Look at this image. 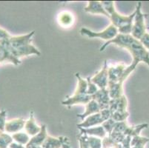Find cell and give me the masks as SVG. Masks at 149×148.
<instances>
[{"instance_id": "cell-4", "label": "cell", "mask_w": 149, "mask_h": 148, "mask_svg": "<svg viewBox=\"0 0 149 148\" xmlns=\"http://www.w3.org/2000/svg\"><path fill=\"white\" fill-rule=\"evenodd\" d=\"M133 57L132 63L137 66L139 62H144L149 67V51L142 44L139 40L135 39L127 48Z\"/></svg>"}, {"instance_id": "cell-19", "label": "cell", "mask_w": 149, "mask_h": 148, "mask_svg": "<svg viewBox=\"0 0 149 148\" xmlns=\"http://www.w3.org/2000/svg\"><path fill=\"white\" fill-rule=\"evenodd\" d=\"M48 136L47 133V128L45 124L41 126V130L40 132L36 135L33 136L31 138L30 142L27 145H33V146H42L44 143L45 140Z\"/></svg>"}, {"instance_id": "cell-8", "label": "cell", "mask_w": 149, "mask_h": 148, "mask_svg": "<svg viewBox=\"0 0 149 148\" xmlns=\"http://www.w3.org/2000/svg\"><path fill=\"white\" fill-rule=\"evenodd\" d=\"M92 99L98 103L101 110L109 108L111 98L109 96V93L107 88L99 89L98 91L92 96Z\"/></svg>"}, {"instance_id": "cell-9", "label": "cell", "mask_w": 149, "mask_h": 148, "mask_svg": "<svg viewBox=\"0 0 149 148\" xmlns=\"http://www.w3.org/2000/svg\"><path fill=\"white\" fill-rule=\"evenodd\" d=\"M93 99L92 96L88 94L85 95H72L71 96L67 97L65 100L62 101V105L68 106L70 108V106L76 105V104H86Z\"/></svg>"}, {"instance_id": "cell-37", "label": "cell", "mask_w": 149, "mask_h": 148, "mask_svg": "<svg viewBox=\"0 0 149 148\" xmlns=\"http://www.w3.org/2000/svg\"><path fill=\"white\" fill-rule=\"evenodd\" d=\"M131 136H126L124 139L123 142H122V146L123 148H131Z\"/></svg>"}, {"instance_id": "cell-22", "label": "cell", "mask_w": 149, "mask_h": 148, "mask_svg": "<svg viewBox=\"0 0 149 148\" xmlns=\"http://www.w3.org/2000/svg\"><path fill=\"white\" fill-rule=\"evenodd\" d=\"M59 23L64 28L70 27L74 23V17L70 13L67 11L62 12L59 16Z\"/></svg>"}, {"instance_id": "cell-40", "label": "cell", "mask_w": 149, "mask_h": 148, "mask_svg": "<svg viewBox=\"0 0 149 148\" xmlns=\"http://www.w3.org/2000/svg\"><path fill=\"white\" fill-rule=\"evenodd\" d=\"M26 148H43L42 146H33V145H26Z\"/></svg>"}, {"instance_id": "cell-36", "label": "cell", "mask_w": 149, "mask_h": 148, "mask_svg": "<svg viewBox=\"0 0 149 148\" xmlns=\"http://www.w3.org/2000/svg\"><path fill=\"white\" fill-rule=\"evenodd\" d=\"M10 36H11L9 34L8 31L4 29H2V28H0V42L8 40Z\"/></svg>"}, {"instance_id": "cell-30", "label": "cell", "mask_w": 149, "mask_h": 148, "mask_svg": "<svg viewBox=\"0 0 149 148\" xmlns=\"http://www.w3.org/2000/svg\"><path fill=\"white\" fill-rule=\"evenodd\" d=\"M108 136L111 138L113 142L119 144H122V142L124 141V139L125 138V137H126L123 133L115 132V131H113V132L111 133V134L108 135Z\"/></svg>"}, {"instance_id": "cell-15", "label": "cell", "mask_w": 149, "mask_h": 148, "mask_svg": "<svg viewBox=\"0 0 149 148\" xmlns=\"http://www.w3.org/2000/svg\"><path fill=\"white\" fill-rule=\"evenodd\" d=\"M25 129V131H26V133H28V135L32 137L39 133L40 132V130H41V127L36 124L33 111H31L30 113L29 119H28V121H26Z\"/></svg>"}, {"instance_id": "cell-27", "label": "cell", "mask_w": 149, "mask_h": 148, "mask_svg": "<svg viewBox=\"0 0 149 148\" xmlns=\"http://www.w3.org/2000/svg\"><path fill=\"white\" fill-rule=\"evenodd\" d=\"M87 140L91 148H102V140L100 138L88 135Z\"/></svg>"}, {"instance_id": "cell-10", "label": "cell", "mask_w": 149, "mask_h": 148, "mask_svg": "<svg viewBox=\"0 0 149 148\" xmlns=\"http://www.w3.org/2000/svg\"><path fill=\"white\" fill-rule=\"evenodd\" d=\"M127 107H128V100L126 96L123 95L118 99H111L109 104V110L111 113L116 112V111H127Z\"/></svg>"}, {"instance_id": "cell-34", "label": "cell", "mask_w": 149, "mask_h": 148, "mask_svg": "<svg viewBox=\"0 0 149 148\" xmlns=\"http://www.w3.org/2000/svg\"><path fill=\"white\" fill-rule=\"evenodd\" d=\"M142 44L147 49L148 51H149V33H146L139 40Z\"/></svg>"}, {"instance_id": "cell-35", "label": "cell", "mask_w": 149, "mask_h": 148, "mask_svg": "<svg viewBox=\"0 0 149 148\" xmlns=\"http://www.w3.org/2000/svg\"><path fill=\"white\" fill-rule=\"evenodd\" d=\"M100 114H101L102 118L103 119L104 122L111 118L112 113L111 112V110H109V108H108V109H105L100 110Z\"/></svg>"}, {"instance_id": "cell-26", "label": "cell", "mask_w": 149, "mask_h": 148, "mask_svg": "<svg viewBox=\"0 0 149 148\" xmlns=\"http://www.w3.org/2000/svg\"><path fill=\"white\" fill-rule=\"evenodd\" d=\"M128 116H129V113L128 111H124V112L116 111V112L112 113L111 119H113L116 122H125Z\"/></svg>"}, {"instance_id": "cell-39", "label": "cell", "mask_w": 149, "mask_h": 148, "mask_svg": "<svg viewBox=\"0 0 149 148\" xmlns=\"http://www.w3.org/2000/svg\"><path fill=\"white\" fill-rule=\"evenodd\" d=\"M9 147H10V148H26L25 146L17 143V142H12Z\"/></svg>"}, {"instance_id": "cell-14", "label": "cell", "mask_w": 149, "mask_h": 148, "mask_svg": "<svg viewBox=\"0 0 149 148\" xmlns=\"http://www.w3.org/2000/svg\"><path fill=\"white\" fill-rule=\"evenodd\" d=\"M25 122L22 119H15L8 122L5 124V131L8 133H19L23 127H25Z\"/></svg>"}, {"instance_id": "cell-38", "label": "cell", "mask_w": 149, "mask_h": 148, "mask_svg": "<svg viewBox=\"0 0 149 148\" xmlns=\"http://www.w3.org/2000/svg\"><path fill=\"white\" fill-rule=\"evenodd\" d=\"M62 148H71V147H70V141H69V139H68V137L63 136V140H62Z\"/></svg>"}, {"instance_id": "cell-20", "label": "cell", "mask_w": 149, "mask_h": 148, "mask_svg": "<svg viewBox=\"0 0 149 148\" xmlns=\"http://www.w3.org/2000/svg\"><path fill=\"white\" fill-rule=\"evenodd\" d=\"M148 127V124L144 123V124H138V125H133V126H128L126 127L125 130L124 131L123 134L125 136H131L134 137L139 135L141 131L145 128H147Z\"/></svg>"}, {"instance_id": "cell-5", "label": "cell", "mask_w": 149, "mask_h": 148, "mask_svg": "<svg viewBox=\"0 0 149 148\" xmlns=\"http://www.w3.org/2000/svg\"><path fill=\"white\" fill-rule=\"evenodd\" d=\"M80 33L82 36H88V38H100L104 40L108 41L111 40L113 38L116 37L118 34V29L113 25L111 24L108 27H107L105 30L100 32H94L91 30L85 28H82L80 29Z\"/></svg>"}, {"instance_id": "cell-16", "label": "cell", "mask_w": 149, "mask_h": 148, "mask_svg": "<svg viewBox=\"0 0 149 148\" xmlns=\"http://www.w3.org/2000/svg\"><path fill=\"white\" fill-rule=\"evenodd\" d=\"M100 108L98 103L95 100L92 99L85 105V111L82 114H77V117L83 120L84 119L87 118L88 116H91L93 114L99 113L100 112Z\"/></svg>"}, {"instance_id": "cell-31", "label": "cell", "mask_w": 149, "mask_h": 148, "mask_svg": "<svg viewBox=\"0 0 149 148\" xmlns=\"http://www.w3.org/2000/svg\"><path fill=\"white\" fill-rule=\"evenodd\" d=\"M88 81V94L90 96H93V94H95L97 91L99 90V88L93 84L91 80V78H87Z\"/></svg>"}, {"instance_id": "cell-1", "label": "cell", "mask_w": 149, "mask_h": 148, "mask_svg": "<svg viewBox=\"0 0 149 148\" xmlns=\"http://www.w3.org/2000/svg\"><path fill=\"white\" fill-rule=\"evenodd\" d=\"M35 31H33L25 35L11 36L8 40L0 43L4 44L12 56L18 59L21 57L28 56L30 55L40 56V51L31 44L32 37Z\"/></svg>"}, {"instance_id": "cell-17", "label": "cell", "mask_w": 149, "mask_h": 148, "mask_svg": "<svg viewBox=\"0 0 149 148\" xmlns=\"http://www.w3.org/2000/svg\"><path fill=\"white\" fill-rule=\"evenodd\" d=\"M81 133L85 134L90 136H96L100 138H104L106 137V131L102 125L98 127H93L91 128H78Z\"/></svg>"}, {"instance_id": "cell-21", "label": "cell", "mask_w": 149, "mask_h": 148, "mask_svg": "<svg viewBox=\"0 0 149 148\" xmlns=\"http://www.w3.org/2000/svg\"><path fill=\"white\" fill-rule=\"evenodd\" d=\"M62 140H63V136L55 138L48 135L42 147L43 148H60L62 147Z\"/></svg>"}, {"instance_id": "cell-32", "label": "cell", "mask_w": 149, "mask_h": 148, "mask_svg": "<svg viewBox=\"0 0 149 148\" xmlns=\"http://www.w3.org/2000/svg\"><path fill=\"white\" fill-rule=\"evenodd\" d=\"M87 138V135L79 133V136H78V140H79L80 148H91L90 147H89L88 143Z\"/></svg>"}, {"instance_id": "cell-13", "label": "cell", "mask_w": 149, "mask_h": 148, "mask_svg": "<svg viewBox=\"0 0 149 148\" xmlns=\"http://www.w3.org/2000/svg\"><path fill=\"white\" fill-rule=\"evenodd\" d=\"M126 68L124 64H120L116 66L108 68V81L109 82H118L121 79L125 69Z\"/></svg>"}, {"instance_id": "cell-23", "label": "cell", "mask_w": 149, "mask_h": 148, "mask_svg": "<svg viewBox=\"0 0 149 148\" xmlns=\"http://www.w3.org/2000/svg\"><path fill=\"white\" fill-rule=\"evenodd\" d=\"M149 142V138L146 137L134 136L131 138V148H145L146 144Z\"/></svg>"}, {"instance_id": "cell-3", "label": "cell", "mask_w": 149, "mask_h": 148, "mask_svg": "<svg viewBox=\"0 0 149 148\" xmlns=\"http://www.w3.org/2000/svg\"><path fill=\"white\" fill-rule=\"evenodd\" d=\"M142 3L138 2L135 9V16L133 22L132 31L131 35L136 40H140L146 33V18L147 14L143 13L141 10Z\"/></svg>"}, {"instance_id": "cell-2", "label": "cell", "mask_w": 149, "mask_h": 148, "mask_svg": "<svg viewBox=\"0 0 149 148\" xmlns=\"http://www.w3.org/2000/svg\"><path fill=\"white\" fill-rule=\"evenodd\" d=\"M101 3L103 5L105 10L110 15V19L111 21V24H113L117 29L128 25H132L135 16V10L129 16H123L116 11L114 2L112 1H103L101 2Z\"/></svg>"}, {"instance_id": "cell-7", "label": "cell", "mask_w": 149, "mask_h": 148, "mask_svg": "<svg viewBox=\"0 0 149 148\" xmlns=\"http://www.w3.org/2000/svg\"><path fill=\"white\" fill-rule=\"evenodd\" d=\"M91 80L93 84H95L99 89L107 88L108 83V67L107 61H105L102 68L100 72L93 76Z\"/></svg>"}, {"instance_id": "cell-12", "label": "cell", "mask_w": 149, "mask_h": 148, "mask_svg": "<svg viewBox=\"0 0 149 148\" xmlns=\"http://www.w3.org/2000/svg\"><path fill=\"white\" fill-rule=\"evenodd\" d=\"M104 120L102 118L100 112L99 113L93 114L91 116H88L83 122L78 124L77 126L78 128H91L92 127H96L97 125L102 124Z\"/></svg>"}, {"instance_id": "cell-25", "label": "cell", "mask_w": 149, "mask_h": 148, "mask_svg": "<svg viewBox=\"0 0 149 148\" xmlns=\"http://www.w3.org/2000/svg\"><path fill=\"white\" fill-rule=\"evenodd\" d=\"M13 138L9 134L0 133V148H8L13 142Z\"/></svg>"}, {"instance_id": "cell-11", "label": "cell", "mask_w": 149, "mask_h": 148, "mask_svg": "<svg viewBox=\"0 0 149 148\" xmlns=\"http://www.w3.org/2000/svg\"><path fill=\"white\" fill-rule=\"evenodd\" d=\"M84 11L86 13H93V14L104 15L110 19V15L105 10L101 2H98V1H89L87 6L84 8Z\"/></svg>"}, {"instance_id": "cell-33", "label": "cell", "mask_w": 149, "mask_h": 148, "mask_svg": "<svg viewBox=\"0 0 149 148\" xmlns=\"http://www.w3.org/2000/svg\"><path fill=\"white\" fill-rule=\"evenodd\" d=\"M6 111L2 110L0 112V131L4 132L5 131V124H6Z\"/></svg>"}, {"instance_id": "cell-41", "label": "cell", "mask_w": 149, "mask_h": 148, "mask_svg": "<svg viewBox=\"0 0 149 148\" xmlns=\"http://www.w3.org/2000/svg\"><path fill=\"white\" fill-rule=\"evenodd\" d=\"M0 133H2V131H0Z\"/></svg>"}, {"instance_id": "cell-28", "label": "cell", "mask_w": 149, "mask_h": 148, "mask_svg": "<svg viewBox=\"0 0 149 148\" xmlns=\"http://www.w3.org/2000/svg\"><path fill=\"white\" fill-rule=\"evenodd\" d=\"M102 148H123V146L122 144L113 142L108 135L102 139Z\"/></svg>"}, {"instance_id": "cell-24", "label": "cell", "mask_w": 149, "mask_h": 148, "mask_svg": "<svg viewBox=\"0 0 149 148\" xmlns=\"http://www.w3.org/2000/svg\"><path fill=\"white\" fill-rule=\"evenodd\" d=\"M12 138L17 143L20 144L22 145H27L31 140L30 135L26 133L22 132H19L13 134Z\"/></svg>"}, {"instance_id": "cell-6", "label": "cell", "mask_w": 149, "mask_h": 148, "mask_svg": "<svg viewBox=\"0 0 149 148\" xmlns=\"http://www.w3.org/2000/svg\"><path fill=\"white\" fill-rule=\"evenodd\" d=\"M134 40L135 39L131 34H121V33H118V34L116 35V37H114L111 40L106 42L100 48V52L104 51V50L108 45L111 44H115V45L122 47V48L127 49L132 44Z\"/></svg>"}, {"instance_id": "cell-29", "label": "cell", "mask_w": 149, "mask_h": 148, "mask_svg": "<svg viewBox=\"0 0 149 148\" xmlns=\"http://www.w3.org/2000/svg\"><path fill=\"white\" fill-rule=\"evenodd\" d=\"M116 122H115L113 119H112L111 118V119L105 121V122L102 124V126L104 127V129H105V130L106 131L107 133L108 134V135H111V133L113 132L115 125H116Z\"/></svg>"}, {"instance_id": "cell-18", "label": "cell", "mask_w": 149, "mask_h": 148, "mask_svg": "<svg viewBox=\"0 0 149 148\" xmlns=\"http://www.w3.org/2000/svg\"><path fill=\"white\" fill-rule=\"evenodd\" d=\"M7 62L13 63L15 65H18L21 63V61L19 59L12 56V54L7 50L5 45L0 43V63Z\"/></svg>"}]
</instances>
